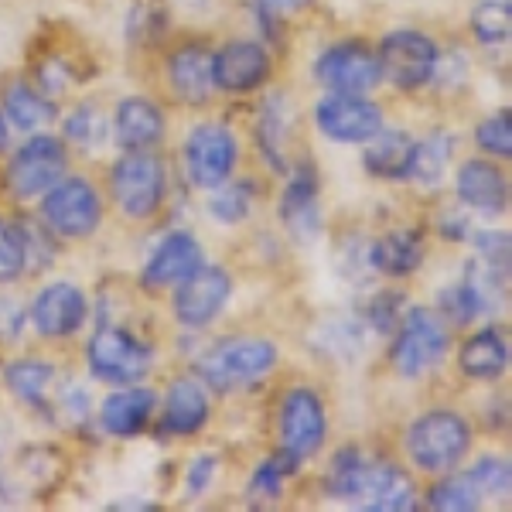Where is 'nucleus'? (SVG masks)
I'll use <instances>...</instances> for the list:
<instances>
[{"instance_id":"1","label":"nucleus","mask_w":512,"mask_h":512,"mask_svg":"<svg viewBox=\"0 0 512 512\" xmlns=\"http://www.w3.org/2000/svg\"><path fill=\"white\" fill-rule=\"evenodd\" d=\"M475 441V427L461 410L434 407L417 414L403 431V458L414 472L437 478L461 468Z\"/></svg>"},{"instance_id":"2","label":"nucleus","mask_w":512,"mask_h":512,"mask_svg":"<svg viewBox=\"0 0 512 512\" xmlns=\"http://www.w3.org/2000/svg\"><path fill=\"white\" fill-rule=\"evenodd\" d=\"M280 366V349L274 338L263 335H229L212 342L195 359L192 373L202 379L212 393H239L263 383Z\"/></svg>"},{"instance_id":"3","label":"nucleus","mask_w":512,"mask_h":512,"mask_svg":"<svg viewBox=\"0 0 512 512\" xmlns=\"http://www.w3.org/2000/svg\"><path fill=\"white\" fill-rule=\"evenodd\" d=\"M106 195L130 222H151L168 202V164L158 151H123L106 171Z\"/></svg>"},{"instance_id":"4","label":"nucleus","mask_w":512,"mask_h":512,"mask_svg":"<svg viewBox=\"0 0 512 512\" xmlns=\"http://www.w3.org/2000/svg\"><path fill=\"white\" fill-rule=\"evenodd\" d=\"M451 352V328L427 304H407L390 332V369L403 379H424Z\"/></svg>"},{"instance_id":"5","label":"nucleus","mask_w":512,"mask_h":512,"mask_svg":"<svg viewBox=\"0 0 512 512\" xmlns=\"http://www.w3.org/2000/svg\"><path fill=\"white\" fill-rule=\"evenodd\" d=\"M328 444V410L315 386L294 383L277 400V451L297 468L315 461Z\"/></svg>"},{"instance_id":"6","label":"nucleus","mask_w":512,"mask_h":512,"mask_svg":"<svg viewBox=\"0 0 512 512\" xmlns=\"http://www.w3.org/2000/svg\"><path fill=\"white\" fill-rule=\"evenodd\" d=\"M89 376L99 379L106 386H134L144 383L154 369V345L147 338L123 325H103L89 335L86 349H82Z\"/></svg>"},{"instance_id":"7","label":"nucleus","mask_w":512,"mask_h":512,"mask_svg":"<svg viewBox=\"0 0 512 512\" xmlns=\"http://www.w3.org/2000/svg\"><path fill=\"white\" fill-rule=\"evenodd\" d=\"M65 171H69V144L62 137L38 130L11 151L4 171V192L18 205L38 202L55 181L65 178Z\"/></svg>"},{"instance_id":"8","label":"nucleus","mask_w":512,"mask_h":512,"mask_svg":"<svg viewBox=\"0 0 512 512\" xmlns=\"http://www.w3.org/2000/svg\"><path fill=\"white\" fill-rule=\"evenodd\" d=\"M103 195L89 178L65 175L38 198L41 226L59 239H93L103 226Z\"/></svg>"},{"instance_id":"9","label":"nucleus","mask_w":512,"mask_h":512,"mask_svg":"<svg viewBox=\"0 0 512 512\" xmlns=\"http://www.w3.org/2000/svg\"><path fill=\"white\" fill-rule=\"evenodd\" d=\"M239 137L229 123L202 120L181 140V171L195 192H212L239 168Z\"/></svg>"},{"instance_id":"10","label":"nucleus","mask_w":512,"mask_h":512,"mask_svg":"<svg viewBox=\"0 0 512 512\" xmlns=\"http://www.w3.org/2000/svg\"><path fill=\"white\" fill-rule=\"evenodd\" d=\"M376 55L383 82H390L396 93H420L431 86L441 45L420 28H393L379 38Z\"/></svg>"},{"instance_id":"11","label":"nucleus","mask_w":512,"mask_h":512,"mask_svg":"<svg viewBox=\"0 0 512 512\" xmlns=\"http://www.w3.org/2000/svg\"><path fill=\"white\" fill-rule=\"evenodd\" d=\"M277 219L284 233L297 246H311L325 233V216H321V181L315 161L297 158L284 175V188L277 198Z\"/></svg>"},{"instance_id":"12","label":"nucleus","mask_w":512,"mask_h":512,"mask_svg":"<svg viewBox=\"0 0 512 512\" xmlns=\"http://www.w3.org/2000/svg\"><path fill=\"white\" fill-rule=\"evenodd\" d=\"M315 79L328 93L373 96L383 86V69L373 45H366L362 38H345L332 41L315 59Z\"/></svg>"},{"instance_id":"13","label":"nucleus","mask_w":512,"mask_h":512,"mask_svg":"<svg viewBox=\"0 0 512 512\" xmlns=\"http://www.w3.org/2000/svg\"><path fill=\"white\" fill-rule=\"evenodd\" d=\"M315 127L318 134L342 147H362L386 127L383 106L373 96L355 93H325L315 103Z\"/></svg>"},{"instance_id":"14","label":"nucleus","mask_w":512,"mask_h":512,"mask_svg":"<svg viewBox=\"0 0 512 512\" xmlns=\"http://www.w3.org/2000/svg\"><path fill=\"white\" fill-rule=\"evenodd\" d=\"M89 294L72 280H52L31 297L28 304V325L35 328L45 342H69L79 335L89 321Z\"/></svg>"},{"instance_id":"15","label":"nucleus","mask_w":512,"mask_h":512,"mask_svg":"<svg viewBox=\"0 0 512 512\" xmlns=\"http://www.w3.org/2000/svg\"><path fill=\"white\" fill-rule=\"evenodd\" d=\"M233 287L236 280L226 267H216V263H202L188 280H181L175 287V297H171V315L181 328H192V332H202L216 321L226 304L233 301Z\"/></svg>"},{"instance_id":"16","label":"nucleus","mask_w":512,"mask_h":512,"mask_svg":"<svg viewBox=\"0 0 512 512\" xmlns=\"http://www.w3.org/2000/svg\"><path fill=\"white\" fill-rule=\"evenodd\" d=\"M274 72V55L256 38H229L212 48V86L222 96H253L267 86Z\"/></svg>"},{"instance_id":"17","label":"nucleus","mask_w":512,"mask_h":512,"mask_svg":"<svg viewBox=\"0 0 512 512\" xmlns=\"http://www.w3.org/2000/svg\"><path fill=\"white\" fill-rule=\"evenodd\" d=\"M205 263L202 239L188 229H171L140 267V284L147 291H175L181 280H188Z\"/></svg>"},{"instance_id":"18","label":"nucleus","mask_w":512,"mask_h":512,"mask_svg":"<svg viewBox=\"0 0 512 512\" xmlns=\"http://www.w3.org/2000/svg\"><path fill=\"white\" fill-rule=\"evenodd\" d=\"M164 86L181 106H209L216 96L212 86V48L205 41H181L164 59Z\"/></svg>"},{"instance_id":"19","label":"nucleus","mask_w":512,"mask_h":512,"mask_svg":"<svg viewBox=\"0 0 512 512\" xmlns=\"http://www.w3.org/2000/svg\"><path fill=\"white\" fill-rule=\"evenodd\" d=\"M454 195L461 209L482 212V216H502L509 209V178L492 158H468L454 171Z\"/></svg>"},{"instance_id":"20","label":"nucleus","mask_w":512,"mask_h":512,"mask_svg":"<svg viewBox=\"0 0 512 512\" xmlns=\"http://www.w3.org/2000/svg\"><path fill=\"white\" fill-rule=\"evenodd\" d=\"M164 134L168 120L151 96H123L110 117V137L120 151H158Z\"/></svg>"},{"instance_id":"21","label":"nucleus","mask_w":512,"mask_h":512,"mask_svg":"<svg viewBox=\"0 0 512 512\" xmlns=\"http://www.w3.org/2000/svg\"><path fill=\"white\" fill-rule=\"evenodd\" d=\"M212 417V400L205 383L195 373L175 376L164 393V417L161 431L171 437H195L209 427Z\"/></svg>"},{"instance_id":"22","label":"nucleus","mask_w":512,"mask_h":512,"mask_svg":"<svg viewBox=\"0 0 512 512\" xmlns=\"http://www.w3.org/2000/svg\"><path fill=\"white\" fill-rule=\"evenodd\" d=\"M417 485L414 475L403 465H396L390 458H373L369 461L366 489H362L359 509L369 512H414L417 509Z\"/></svg>"},{"instance_id":"23","label":"nucleus","mask_w":512,"mask_h":512,"mask_svg":"<svg viewBox=\"0 0 512 512\" xmlns=\"http://www.w3.org/2000/svg\"><path fill=\"white\" fill-rule=\"evenodd\" d=\"M154 407H158V393L147 383L120 386L99 407V427L110 437H137L151 427Z\"/></svg>"},{"instance_id":"24","label":"nucleus","mask_w":512,"mask_h":512,"mask_svg":"<svg viewBox=\"0 0 512 512\" xmlns=\"http://www.w3.org/2000/svg\"><path fill=\"white\" fill-rule=\"evenodd\" d=\"M417 158V137L410 130L390 127L379 130L362 144V171L376 181H410Z\"/></svg>"},{"instance_id":"25","label":"nucleus","mask_w":512,"mask_h":512,"mask_svg":"<svg viewBox=\"0 0 512 512\" xmlns=\"http://www.w3.org/2000/svg\"><path fill=\"white\" fill-rule=\"evenodd\" d=\"M458 373L472 383H495L509 373V338L506 328L485 325L458 345Z\"/></svg>"},{"instance_id":"26","label":"nucleus","mask_w":512,"mask_h":512,"mask_svg":"<svg viewBox=\"0 0 512 512\" xmlns=\"http://www.w3.org/2000/svg\"><path fill=\"white\" fill-rule=\"evenodd\" d=\"M0 376H4V386L14 400L48 417V400H52V390L59 383V366L52 359H45V355H21V359L7 362L0 369Z\"/></svg>"},{"instance_id":"27","label":"nucleus","mask_w":512,"mask_h":512,"mask_svg":"<svg viewBox=\"0 0 512 512\" xmlns=\"http://www.w3.org/2000/svg\"><path fill=\"white\" fill-rule=\"evenodd\" d=\"M287 134H291V106H287V96L270 93L253 120V140L263 164L277 178H284L287 168H291V161H287Z\"/></svg>"},{"instance_id":"28","label":"nucleus","mask_w":512,"mask_h":512,"mask_svg":"<svg viewBox=\"0 0 512 512\" xmlns=\"http://www.w3.org/2000/svg\"><path fill=\"white\" fill-rule=\"evenodd\" d=\"M424 260H427L424 239L414 229H390V233H383L369 243V267L379 277L407 280L424 267Z\"/></svg>"},{"instance_id":"29","label":"nucleus","mask_w":512,"mask_h":512,"mask_svg":"<svg viewBox=\"0 0 512 512\" xmlns=\"http://www.w3.org/2000/svg\"><path fill=\"white\" fill-rule=\"evenodd\" d=\"M0 113L11 123V130L21 134H38V130L52 127L59 120V106L48 99L31 79H14L0 93Z\"/></svg>"},{"instance_id":"30","label":"nucleus","mask_w":512,"mask_h":512,"mask_svg":"<svg viewBox=\"0 0 512 512\" xmlns=\"http://www.w3.org/2000/svg\"><path fill=\"white\" fill-rule=\"evenodd\" d=\"M369 461L373 454H366L359 444H345L332 454L325 472V495L338 502H349V506H359L362 489H366V475H369Z\"/></svg>"},{"instance_id":"31","label":"nucleus","mask_w":512,"mask_h":512,"mask_svg":"<svg viewBox=\"0 0 512 512\" xmlns=\"http://www.w3.org/2000/svg\"><path fill=\"white\" fill-rule=\"evenodd\" d=\"M256 195H260V185H256L253 178H229L209 192L205 212H209V219H216L219 226H243V222L253 216Z\"/></svg>"},{"instance_id":"32","label":"nucleus","mask_w":512,"mask_h":512,"mask_svg":"<svg viewBox=\"0 0 512 512\" xmlns=\"http://www.w3.org/2000/svg\"><path fill=\"white\" fill-rule=\"evenodd\" d=\"M171 24H175V11L168 0H130L123 31L134 48H154L168 38Z\"/></svg>"},{"instance_id":"33","label":"nucleus","mask_w":512,"mask_h":512,"mask_svg":"<svg viewBox=\"0 0 512 512\" xmlns=\"http://www.w3.org/2000/svg\"><path fill=\"white\" fill-rule=\"evenodd\" d=\"M451 158H454V134H448V130H434L427 137H417V158L414 168H410V181L420 188H437L448 178Z\"/></svg>"},{"instance_id":"34","label":"nucleus","mask_w":512,"mask_h":512,"mask_svg":"<svg viewBox=\"0 0 512 512\" xmlns=\"http://www.w3.org/2000/svg\"><path fill=\"white\" fill-rule=\"evenodd\" d=\"M437 315L448 321V328H468L482 315H489V304L478 294V287L468 277H458L454 284L437 291Z\"/></svg>"},{"instance_id":"35","label":"nucleus","mask_w":512,"mask_h":512,"mask_svg":"<svg viewBox=\"0 0 512 512\" xmlns=\"http://www.w3.org/2000/svg\"><path fill=\"white\" fill-rule=\"evenodd\" d=\"M369 335L373 332H369L362 318H332L315 332V342L321 345V352L332 355V359L355 362L359 355H366Z\"/></svg>"},{"instance_id":"36","label":"nucleus","mask_w":512,"mask_h":512,"mask_svg":"<svg viewBox=\"0 0 512 512\" xmlns=\"http://www.w3.org/2000/svg\"><path fill=\"white\" fill-rule=\"evenodd\" d=\"M62 140L69 147H79V151H96L110 140V117L99 110L96 103H79L76 110L65 113L62 120Z\"/></svg>"},{"instance_id":"37","label":"nucleus","mask_w":512,"mask_h":512,"mask_svg":"<svg viewBox=\"0 0 512 512\" xmlns=\"http://www.w3.org/2000/svg\"><path fill=\"white\" fill-rule=\"evenodd\" d=\"M468 31L482 48L509 45L512 35V4L509 0H478L468 14Z\"/></svg>"},{"instance_id":"38","label":"nucleus","mask_w":512,"mask_h":512,"mask_svg":"<svg viewBox=\"0 0 512 512\" xmlns=\"http://www.w3.org/2000/svg\"><path fill=\"white\" fill-rule=\"evenodd\" d=\"M427 509L434 512H475L482 509V495L472 482L465 478V472H448V475H437L434 485L424 495Z\"/></svg>"},{"instance_id":"39","label":"nucleus","mask_w":512,"mask_h":512,"mask_svg":"<svg viewBox=\"0 0 512 512\" xmlns=\"http://www.w3.org/2000/svg\"><path fill=\"white\" fill-rule=\"evenodd\" d=\"M297 472H301V468H297L284 451H274L270 458H263L260 465L253 468L246 492H250V499H260V502H280L284 499L287 478H294Z\"/></svg>"},{"instance_id":"40","label":"nucleus","mask_w":512,"mask_h":512,"mask_svg":"<svg viewBox=\"0 0 512 512\" xmlns=\"http://www.w3.org/2000/svg\"><path fill=\"white\" fill-rule=\"evenodd\" d=\"M465 478L475 485L482 499H509L512 492V465L506 454H482L465 468Z\"/></svg>"},{"instance_id":"41","label":"nucleus","mask_w":512,"mask_h":512,"mask_svg":"<svg viewBox=\"0 0 512 512\" xmlns=\"http://www.w3.org/2000/svg\"><path fill=\"white\" fill-rule=\"evenodd\" d=\"M89 414H93V396H89V390L79 379L55 383L52 400H48V417H59V424L65 427H79L86 424Z\"/></svg>"},{"instance_id":"42","label":"nucleus","mask_w":512,"mask_h":512,"mask_svg":"<svg viewBox=\"0 0 512 512\" xmlns=\"http://www.w3.org/2000/svg\"><path fill=\"white\" fill-rule=\"evenodd\" d=\"M403 308H407V294L403 291H376L373 297L366 301V308H362V321H366V328L379 338H390V332L396 328V321H400Z\"/></svg>"},{"instance_id":"43","label":"nucleus","mask_w":512,"mask_h":512,"mask_svg":"<svg viewBox=\"0 0 512 512\" xmlns=\"http://www.w3.org/2000/svg\"><path fill=\"white\" fill-rule=\"evenodd\" d=\"M475 147L492 161H509L512 158V123L509 110L489 113L482 123L475 127Z\"/></svg>"},{"instance_id":"44","label":"nucleus","mask_w":512,"mask_h":512,"mask_svg":"<svg viewBox=\"0 0 512 512\" xmlns=\"http://www.w3.org/2000/svg\"><path fill=\"white\" fill-rule=\"evenodd\" d=\"M24 277V233L21 222L0 216V287Z\"/></svg>"},{"instance_id":"45","label":"nucleus","mask_w":512,"mask_h":512,"mask_svg":"<svg viewBox=\"0 0 512 512\" xmlns=\"http://www.w3.org/2000/svg\"><path fill=\"white\" fill-rule=\"evenodd\" d=\"M21 233H24V274H41L48 263H55L59 236H52L45 226H35V222H21Z\"/></svg>"},{"instance_id":"46","label":"nucleus","mask_w":512,"mask_h":512,"mask_svg":"<svg viewBox=\"0 0 512 512\" xmlns=\"http://www.w3.org/2000/svg\"><path fill=\"white\" fill-rule=\"evenodd\" d=\"M76 69H72V62L69 59H59V55H55V59H45V62H38V69H35V86L41 89V93H45L48 99L52 96H65L69 93L72 86H76Z\"/></svg>"},{"instance_id":"47","label":"nucleus","mask_w":512,"mask_h":512,"mask_svg":"<svg viewBox=\"0 0 512 512\" xmlns=\"http://www.w3.org/2000/svg\"><path fill=\"white\" fill-rule=\"evenodd\" d=\"M216 475H219L216 454H198V458H192V465H188V472H185V495L188 499L205 495L209 492V485L216 482Z\"/></svg>"},{"instance_id":"48","label":"nucleus","mask_w":512,"mask_h":512,"mask_svg":"<svg viewBox=\"0 0 512 512\" xmlns=\"http://www.w3.org/2000/svg\"><path fill=\"white\" fill-rule=\"evenodd\" d=\"M24 328H28V311L21 308V301L0 291V342H21Z\"/></svg>"},{"instance_id":"49","label":"nucleus","mask_w":512,"mask_h":512,"mask_svg":"<svg viewBox=\"0 0 512 512\" xmlns=\"http://www.w3.org/2000/svg\"><path fill=\"white\" fill-rule=\"evenodd\" d=\"M315 0H250V11L256 14H267V18H277V21H291L297 14L311 11Z\"/></svg>"},{"instance_id":"50","label":"nucleus","mask_w":512,"mask_h":512,"mask_svg":"<svg viewBox=\"0 0 512 512\" xmlns=\"http://www.w3.org/2000/svg\"><path fill=\"white\" fill-rule=\"evenodd\" d=\"M472 219L465 216V212H444L441 216V226H437V233H441L448 243H465L468 236H472Z\"/></svg>"},{"instance_id":"51","label":"nucleus","mask_w":512,"mask_h":512,"mask_svg":"<svg viewBox=\"0 0 512 512\" xmlns=\"http://www.w3.org/2000/svg\"><path fill=\"white\" fill-rule=\"evenodd\" d=\"M171 11H181L188 14V18H202V14H212V7H216V0H168Z\"/></svg>"},{"instance_id":"52","label":"nucleus","mask_w":512,"mask_h":512,"mask_svg":"<svg viewBox=\"0 0 512 512\" xmlns=\"http://www.w3.org/2000/svg\"><path fill=\"white\" fill-rule=\"evenodd\" d=\"M7 151H11V123L0 113V154H7Z\"/></svg>"}]
</instances>
